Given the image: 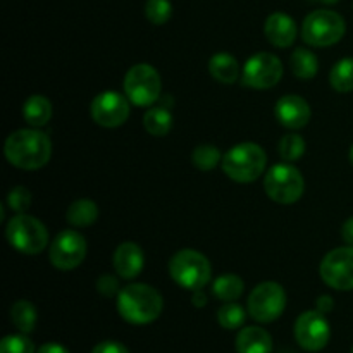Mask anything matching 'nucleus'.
Returning a JSON list of instances; mask_svg holds the SVG:
<instances>
[{"mask_svg": "<svg viewBox=\"0 0 353 353\" xmlns=\"http://www.w3.org/2000/svg\"><path fill=\"white\" fill-rule=\"evenodd\" d=\"M305 154V140L300 134L290 133L285 134L279 141V155L285 162L299 161Z\"/></svg>", "mask_w": 353, "mask_h": 353, "instance_id": "obj_29", "label": "nucleus"}, {"mask_svg": "<svg viewBox=\"0 0 353 353\" xmlns=\"http://www.w3.org/2000/svg\"><path fill=\"white\" fill-rule=\"evenodd\" d=\"M345 31L343 17L330 9L314 10L302 24V38L310 47H331L343 38Z\"/></svg>", "mask_w": 353, "mask_h": 353, "instance_id": "obj_5", "label": "nucleus"}, {"mask_svg": "<svg viewBox=\"0 0 353 353\" xmlns=\"http://www.w3.org/2000/svg\"><path fill=\"white\" fill-rule=\"evenodd\" d=\"M290 65L299 79H312L319 69V61L309 48H296L290 57Z\"/></svg>", "mask_w": 353, "mask_h": 353, "instance_id": "obj_23", "label": "nucleus"}, {"mask_svg": "<svg viewBox=\"0 0 353 353\" xmlns=\"http://www.w3.org/2000/svg\"><path fill=\"white\" fill-rule=\"evenodd\" d=\"M234 348L238 353H271L272 338L264 327L248 326L238 333Z\"/></svg>", "mask_w": 353, "mask_h": 353, "instance_id": "obj_18", "label": "nucleus"}, {"mask_svg": "<svg viewBox=\"0 0 353 353\" xmlns=\"http://www.w3.org/2000/svg\"><path fill=\"white\" fill-rule=\"evenodd\" d=\"M124 95L133 105L150 107L161 99L162 81L157 69L150 64H134L124 76Z\"/></svg>", "mask_w": 353, "mask_h": 353, "instance_id": "obj_7", "label": "nucleus"}, {"mask_svg": "<svg viewBox=\"0 0 353 353\" xmlns=\"http://www.w3.org/2000/svg\"><path fill=\"white\" fill-rule=\"evenodd\" d=\"M341 236H343V240L347 241L350 247H353V217H348V219L345 221L343 228H341Z\"/></svg>", "mask_w": 353, "mask_h": 353, "instance_id": "obj_36", "label": "nucleus"}, {"mask_svg": "<svg viewBox=\"0 0 353 353\" xmlns=\"http://www.w3.org/2000/svg\"><path fill=\"white\" fill-rule=\"evenodd\" d=\"M6 236L10 247L26 255H37L48 245V231L41 221L28 214H17L7 223Z\"/></svg>", "mask_w": 353, "mask_h": 353, "instance_id": "obj_6", "label": "nucleus"}, {"mask_svg": "<svg viewBox=\"0 0 353 353\" xmlns=\"http://www.w3.org/2000/svg\"><path fill=\"white\" fill-rule=\"evenodd\" d=\"M97 219H99V207L93 200L79 199L69 205L68 221L74 228L92 226Z\"/></svg>", "mask_w": 353, "mask_h": 353, "instance_id": "obj_22", "label": "nucleus"}, {"mask_svg": "<svg viewBox=\"0 0 353 353\" xmlns=\"http://www.w3.org/2000/svg\"><path fill=\"white\" fill-rule=\"evenodd\" d=\"M352 353H353V348H352Z\"/></svg>", "mask_w": 353, "mask_h": 353, "instance_id": "obj_41", "label": "nucleus"}, {"mask_svg": "<svg viewBox=\"0 0 353 353\" xmlns=\"http://www.w3.org/2000/svg\"><path fill=\"white\" fill-rule=\"evenodd\" d=\"M268 155L264 148L252 141L238 143L223 155L221 168L224 174L236 183H254L264 172Z\"/></svg>", "mask_w": 353, "mask_h": 353, "instance_id": "obj_3", "label": "nucleus"}, {"mask_svg": "<svg viewBox=\"0 0 353 353\" xmlns=\"http://www.w3.org/2000/svg\"><path fill=\"white\" fill-rule=\"evenodd\" d=\"M52 103L43 95H31L23 105V117L33 128H41L52 119Z\"/></svg>", "mask_w": 353, "mask_h": 353, "instance_id": "obj_20", "label": "nucleus"}, {"mask_svg": "<svg viewBox=\"0 0 353 353\" xmlns=\"http://www.w3.org/2000/svg\"><path fill=\"white\" fill-rule=\"evenodd\" d=\"M283 78V64L279 57L269 52H257L243 65L241 79L245 86L254 90H269Z\"/></svg>", "mask_w": 353, "mask_h": 353, "instance_id": "obj_10", "label": "nucleus"}, {"mask_svg": "<svg viewBox=\"0 0 353 353\" xmlns=\"http://www.w3.org/2000/svg\"><path fill=\"white\" fill-rule=\"evenodd\" d=\"M209 72L216 81L224 85H233L240 78V64L228 52H219L209 61Z\"/></svg>", "mask_w": 353, "mask_h": 353, "instance_id": "obj_19", "label": "nucleus"}, {"mask_svg": "<svg viewBox=\"0 0 353 353\" xmlns=\"http://www.w3.org/2000/svg\"><path fill=\"white\" fill-rule=\"evenodd\" d=\"M37 353H69V350L61 343H45L38 348Z\"/></svg>", "mask_w": 353, "mask_h": 353, "instance_id": "obj_37", "label": "nucleus"}, {"mask_svg": "<svg viewBox=\"0 0 353 353\" xmlns=\"http://www.w3.org/2000/svg\"><path fill=\"white\" fill-rule=\"evenodd\" d=\"M114 269L124 279L137 278L145 265V255L140 245L134 241H124L114 252Z\"/></svg>", "mask_w": 353, "mask_h": 353, "instance_id": "obj_16", "label": "nucleus"}, {"mask_svg": "<svg viewBox=\"0 0 353 353\" xmlns=\"http://www.w3.org/2000/svg\"><path fill=\"white\" fill-rule=\"evenodd\" d=\"M7 205L17 214H24L31 205V193L24 186H16L7 195Z\"/></svg>", "mask_w": 353, "mask_h": 353, "instance_id": "obj_32", "label": "nucleus"}, {"mask_svg": "<svg viewBox=\"0 0 353 353\" xmlns=\"http://www.w3.org/2000/svg\"><path fill=\"white\" fill-rule=\"evenodd\" d=\"M130 100L126 95H121L119 92L107 90V92L99 93L92 100V112L93 121L103 128H117L124 124L130 117Z\"/></svg>", "mask_w": 353, "mask_h": 353, "instance_id": "obj_14", "label": "nucleus"}, {"mask_svg": "<svg viewBox=\"0 0 353 353\" xmlns=\"http://www.w3.org/2000/svg\"><path fill=\"white\" fill-rule=\"evenodd\" d=\"M38 312L34 305L28 300H17L12 307H10V321L14 326L19 330V333L30 334L37 326Z\"/></svg>", "mask_w": 353, "mask_h": 353, "instance_id": "obj_24", "label": "nucleus"}, {"mask_svg": "<svg viewBox=\"0 0 353 353\" xmlns=\"http://www.w3.org/2000/svg\"><path fill=\"white\" fill-rule=\"evenodd\" d=\"M243 279L236 274H223L214 281L212 293L223 302H236L243 295Z\"/></svg>", "mask_w": 353, "mask_h": 353, "instance_id": "obj_25", "label": "nucleus"}, {"mask_svg": "<svg viewBox=\"0 0 353 353\" xmlns=\"http://www.w3.org/2000/svg\"><path fill=\"white\" fill-rule=\"evenodd\" d=\"M321 278L330 288L338 292L353 290V247L334 248L321 262Z\"/></svg>", "mask_w": 353, "mask_h": 353, "instance_id": "obj_11", "label": "nucleus"}, {"mask_svg": "<svg viewBox=\"0 0 353 353\" xmlns=\"http://www.w3.org/2000/svg\"><path fill=\"white\" fill-rule=\"evenodd\" d=\"M286 309V292L279 283L265 281L255 286L248 295V314L262 324L274 323Z\"/></svg>", "mask_w": 353, "mask_h": 353, "instance_id": "obj_9", "label": "nucleus"}, {"mask_svg": "<svg viewBox=\"0 0 353 353\" xmlns=\"http://www.w3.org/2000/svg\"><path fill=\"white\" fill-rule=\"evenodd\" d=\"M169 274L174 279L176 285L190 292H196V290H203V286L210 281L212 268L205 255L185 248V250L176 252L171 257Z\"/></svg>", "mask_w": 353, "mask_h": 353, "instance_id": "obj_4", "label": "nucleus"}, {"mask_svg": "<svg viewBox=\"0 0 353 353\" xmlns=\"http://www.w3.org/2000/svg\"><path fill=\"white\" fill-rule=\"evenodd\" d=\"M348 157H350V162H352V165H353V145H352V148H350V155H348Z\"/></svg>", "mask_w": 353, "mask_h": 353, "instance_id": "obj_40", "label": "nucleus"}, {"mask_svg": "<svg viewBox=\"0 0 353 353\" xmlns=\"http://www.w3.org/2000/svg\"><path fill=\"white\" fill-rule=\"evenodd\" d=\"M276 119L288 130H300L307 126L312 116L309 102L299 95H285L276 102Z\"/></svg>", "mask_w": 353, "mask_h": 353, "instance_id": "obj_15", "label": "nucleus"}, {"mask_svg": "<svg viewBox=\"0 0 353 353\" xmlns=\"http://www.w3.org/2000/svg\"><path fill=\"white\" fill-rule=\"evenodd\" d=\"M245 319H247V312L236 302H224V305L217 310V323L224 330H238V327L243 326Z\"/></svg>", "mask_w": 353, "mask_h": 353, "instance_id": "obj_27", "label": "nucleus"}, {"mask_svg": "<svg viewBox=\"0 0 353 353\" xmlns=\"http://www.w3.org/2000/svg\"><path fill=\"white\" fill-rule=\"evenodd\" d=\"M97 290L102 296L105 299H112V296L119 295L121 288L119 285V279L112 274H102L99 279H97Z\"/></svg>", "mask_w": 353, "mask_h": 353, "instance_id": "obj_33", "label": "nucleus"}, {"mask_svg": "<svg viewBox=\"0 0 353 353\" xmlns=\"http://www.w3.org/2000/svg\"><path fill=\"white\" fill-rule=\"evenodd\" d=\"M316 2H323V3H336L338 0H316Z\"/></svg>", "mask_w": 353, "mask_h": 353, "instance_id": "obj_39", "label": "nucleus"}, {"mask_svg": "<svg viewBox=\"0 0 353 353\" xmlns=\"http://www.w3.org/2000/svg\"><path fill=\"white\" fill-rule=\"evenodd\" d=\"M333 307H334V302L330 295H323L316 300V309L319 310V312L327 314L333 310Z\"/></svg>", "mask_w": 353, "mask_h": 353, "instance_id": "obj_35", "label": "nucleus"}, {"mask_svg": "<svg viewBox=\"0 0 353 353\" xmlns=\"http://www.w3.org/2000/svg\"><path fill=\"white\" fill-rule=\"evenodd\" d=\"M145 16L152 24H165L172 16V6L169 0H147Z\"/></svg>", "mask_w": 353, "mask_h": 353, "instance_id": "obj_30", "label": "nucleus"}, {"mask_svg": "<svg viewBox=\"0 0 353 353\" xmlns=\"http://www.w3.org/2000/svg\"><path fill=\"white\" fill-rule=\"evenodd\" d=\"M192 303L195 307H199V309H202V307L207 305V296L205 293L202 292V290H196V292H193V299H192Z\"/></svg>", "mask_w": 353, "mask_h": 353, "instance_id": "obj_38", "label": "nucleus"}, {"mask_svg": "<svg viewBox=\"0 0 353 353\" xmlns=\"http://www.w3.org/2000/svg\"><path fill=\"white\" fill-rule=\"evenodd\" d=\"M330 83L338 93H348L353 90V59L338 61L330 72Z\"/></svg>", "mask_w": 353, "mask_h": 353, "instance_id": "obj_26", "label": "nucleus"}, {"mask_svg": "<svg viewBox=\"0 0 353 353\" xmlns=\"http://www.w3.org/2000/svg\"><path fill=\"white\" fill-rule=\"evenodd\" d=\"M92 353H130V350L119 341H102L93 347Z\"/></svg>", "mask_w": 353, "mask_h": 353, "instance_id": "obj_34", "label": "nucleus"}, {"mask_svg": "<svg viewBox=\"0 0 353 353\" xmlns=\"http://www.w3.org/2000/svg\"><path fill=\"white\" fill-rule=\"evenodd\" d=\"M164 309L161 293L145 283H131L117 295V312L126 323L145 326L159 319Z\"/></svg>", "mask_w": 353, "mask_h": 353, "instance_id": "obj_2", "label": "nucleus"}, {"mask_svg": "<svg viewBox=\"0 0 353 353\" xmlns=\"http://www.w3.org/2000/svg\"><path fill=\"white\" fill-rule=\"evenodd\" d=\"M264 190L272 202L292 205L302 199L305 181H303L302 172L295 165L276 164L265 174Z\"/></svg>", "mask_w": 353, "mask_h": 353, "instance_id": "obj_8", "label": "nucleus"}, {"mask_svg": "<svg viewBox=\"0 0 353 353\" xmlns=\"http://www.w3.org/2000/svg\"><path fill=\"white\" fill-rule=\"evenodd\" d=\"M0 353H37L34 345L24 333L9 334L0 341Z\"/></svg>", "mask_w": 353, "mask_h": 353, "instance_id": "obj_31", "label": "nucleus"}, {"mask_svg": "<svg viewBox=\"0 0 353 353\" xmlns=\"http://www.w3.org/2000/svg\"><path fill=\"white\" fill-rule=\"evenodd\" d=\"M296 343L307 352H321L331 340V326L326 314L319 310H307L300 314L295 323Z\"/></svg>", "mask_w": 353, "mask_h": 353, "instance_id": "obj_12", "label": "nucleus"}, {"mask_svg": "<svg viewBox=\"0 0 353 353\" xmlns=\"http://www.w3.org/2000/svg\"><path fill=\"white\" fill-rule=\"evenodd\" d=\"M264 33L269 43L278 48H288L296 38V24L292 16L285 12H272L265 19Z\"/></svg>", "mask_w": 353, "mask_h": 353, "instance_id": "obj_17", "label": "nucleus"}, {"mask_svg": "<svg viewBox=\"0 0 353 353\" xmlns=\"http://www.w3.org/2000/svg\"><path fill=\"white\" fill-rule=\"evenodd\" d=\"M6 159L24 171H37L47 165L52 155V141L40 130H17L7 137L3 145Z\"/></svg>", "mask_w": 353, "mask_h": 353, "instance_id": "obj_1", "label": "nucleus"}, {"mask_svg": "<svg viewBox=\"0 0 353 353\" xmlns=\"http://www.w3.org/2000/svg\"><path fill=\"white\" fill-rule=\"evenodd\" d=\"M143 126L152 137H165L172 128V114L169 105L165 103L152 105L143 116Z\"/></svg>", "mask_w": 353, "mask_h": 353, "instance_id": "obj_21", "label": "nucleus"}, {"mask_svg": "<svg viewBox=\"0 0 353 353\" xmlns=\"http://www.w3.org/2000/svg\"><path fill=\"white\" fill-rule=\"evenodd\" d=\"M52 265L59 271H72L86 257V240L74 230H64L55 236L50 245Z\"/></svg>", "mask_w": 353, "mask_h": 353, "instance_id": "obj_13", "label": "nucleus"}, {"mask_svg": "<svg viewBox=\"0 0 353 353\" xmlns=\"http://www.w3.org/2000/svg\"><path fill=\"white\" fill-rule=\"evenodd\" d=\"M221 161H223V157H221L219 148L210 143L199 145L192 154L193 165L200 171H212L214 168L219 165Z\"/></svg>", "mask_w": 353, "mask_h": 353, "instance_id": "obj_28", "label": "nucleus"}]
</instances>
